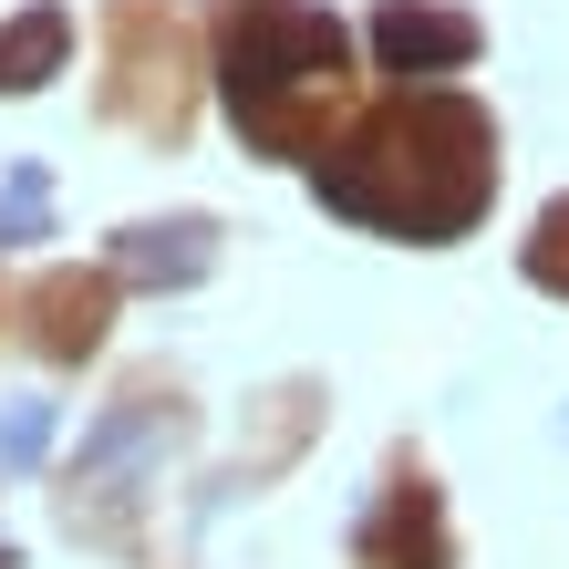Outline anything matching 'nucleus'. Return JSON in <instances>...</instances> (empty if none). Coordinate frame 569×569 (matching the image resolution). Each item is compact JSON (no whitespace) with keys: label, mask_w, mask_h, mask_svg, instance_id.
Returning <instances> with one entry per match:
<instances>
[{"label":"nucleus","mask_w":569,"mask_h":569,"mask_svg":"<svg viewBox=\"0 0 569 569\" xmlns=\"http://www.w3.org/2000/svg\"><path fill=\"white\" fill-rule=\"evenodd\" d=\"M321 208H342L362 228H393V239H456L487 208V114L456 104V93L405 104L342 166H321Z\"/></svg>","instance_id":"nucleus-1"},{"label":"nucleus","mask_w":569,"mask_h":569,"mask_svg":"<svg viewBox=\"0 0 569 569\" xmlns=\"http://www.w3.org/2000/svg\"><path fill=\"white\" fill-rule=\"evenodd\" d=\"M342 21L311 11V0H249L228 21V114H239L249 146L300 156L311 146V114L342 93Z\"/></svg>","instance_id":"nucleus-2"},{"label":"nucleus","mask_w":569,"mask_h":569,"mask_svg":"<svg viewBox=\"0 0 569 569\" xmlns=\"http://www.w3.org/2000/svg\"><path fill=\"white\" fill-rule=\"evenodd\" d=\"M373 52L393 62V73H456V62L477 52V21H466V11H415V0H393V11L373 21Z\"/></svg>","instance_id":"nucleus-3"},{"label":"nucleus","mask_w":569,"mask_h":569,"mask_svg":"<svg viewBox=\"0 0 569 569\" xmlns=\"http://www.w3.org/2000/svg\"><path fill=\"white\" fill-rule=\"evenodd\" d=\"M114 270H124V280H197V270H208V228H197V218L136 228V239L114 249Z\"/></svg>","instance_id":"nucleus-4"},{"label":"nucleus","mask_w":569,"mask_h":569,"mask_svg":"<svg viewBox=\"0 0 569 569\" xmlns=\"http://www.w3.org/2000/svg\"><path fill=\"white\" fill-rule=\"evenodd\" d=\"M62 42H73V21H62V11H21L11 31H0V83H42L52 73V62H62Z\"/></svg>","instance_id":"nucleus-5"},{"label":"nucleus","mask_w":569,"mask_h":569,"mask_svg":"<svg viewBox=\"0 0 569 569\" xmlns=\"http://www.w3.org/2000/svg\"><path fill=\"white\" fill-rule=\"evenodd\" d=\"M104 300H114L104 280H52V290H42V311H52L42 342H52V352H93V342H104Z\"/></svg>","instance_id":"nucleus-6"},{"label":"nucleus","mask_w":569,"mask_h":569,"mask_svg":"<svg viewBox=\"0 0 569 569\" xmlns=\"http://www.w3.org/2000/svg\"><path fill=\"white\" fill-rule=\"evenodd\" d=\"M42 228H52V177L42 166H11V187H0V249L42 239Z\"/></svg>","instance_id":"nucleus-7"},{"label":"nucleus","mask_w":569,"mask_h":569,"mask_svg":"<svg viewBox=\"0 0 569 569\" xmlns=\"http://www.w3.org/2000/svg\"><path fill=\"white\" fill-rule=\"evenodd\" d=\"M528 280H539V290H569V197L539 218V239H528Z\"/></svg>","instance_id":"nucleus-8"},{"label":"nucleus","mask_w":569,"mask_h":569,"mask_svg":"<svg viewBox=\"0 0 569 569\" xmlns=\"http://www.w3.org/2000/svg\"><path fill=\"white\" fill-rule=\"evenodd\" d=\"M42 446H52V405H11L0 415V466H31Z\"/></svg>","instance_id":"nucleus-9"}]
</instances>
